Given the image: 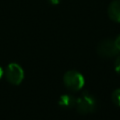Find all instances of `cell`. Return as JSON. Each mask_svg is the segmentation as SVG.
I'll list each match as a JSON object with an SVG mask.
<instances>
[{
	"label": "cell",
	"mask_w": 120,
	"mask_h": 120,
	"mask_svg": "<svg viewBox=\"0 0 120 120\" xmlns=\"http://www.w3.org/2000/svg\"><path fill=\"white\" fill-rule=\"evenodd\" d=\"M114 44H115V46H116L117 50L120 52V35H119V36H117V37H116V38L114 39Z\"/></svg>",
	"instance_id": "cell-9"
},
{
	"label": "cell",
	"mask_w": 120,
	"mask_h": 120,
	"mask_svg": "<svg viewBox=\"0 0 120 120\" xmlns=\"http://www.w3.org/2000/svg\"><path fill=\"white\" fill-rule=\"evenodd\" d=\"M108 15L113 22H120V0H114L109 5Z\"/></svg>",
	"instance_id": "cell-5"
},
{
	"label": "cell",
	"mask_w": 120,
	"mask_h": 120,
	"mask_svg": "<svg viewBox=\"0 0 120 120\" xmlns=\"http://www.w3.org/2000/svg\"><path fill=\"white\" fill-rule=\"evenodd\" d=\"M60 1H61V0H48V2L51 3L52 5H57V4L60 3Z\"/></svg>",
	"instance_id": "cell-10"
},
{
	"label": "cell",
	"mask_w": 120,
	"mask_h": 120,
	"mask_svg": "<svg viewBox=\"0 0 120 120\" xmlns=\"http://www.w3.org/2000/svg\"><path fill=\"white\" fill-rule=\"evenodd\" d=\"M114 69L120 75V54L116 57L115 61H114Z\"/></svg>",
	"instance_id": "cell-8"
},
{
	"label": "cell",
	"mask_w": 120,
	"mask_h": 120,
	"mask_svg": "<svg viewBox=\"0 0 120 120\" xmlns=\"http://www.w3.org/2000/svg\"><path fill=\"white\" fill-rule=\"evenodd\" d=\"M112 101L116 106L120 107V88L115 89L112 94Z\"/></svg>",
	"instance_id": "cell-7"
},
{
	"label": "cell",
	"mask_w": 120,
	"mask_h": 120,
	"mask_svg": "<svg viewBox=\"0 0 120 120\" xmlns=\"http://www.w3.org/2000/svg\"><path fill=\"white\" fill-rule=\"evenodd\" d=\"M3 75H4V70L2 69V68L0 67V79L3 77Z\"/></svg>",
	"instance_id": "cell-11"
},
{
	"label": "cell",
	"mask_w": 120,
	"mask_h": 120,
	"mask_svg": "<svg viewBox=\"0 0 120 120\" xmlns=\"http://www.w3.org/2000/svg\"><path fill=\"white\" fill-rule=\"evenodd\" d=\"M97 106V100L95 97L88 92H83L81 97L77 98L76 101V109L81 114H87L92 112Z\"/></svg>",
	"instance_id": "cell-2"
},
{
	"label": "cell",
	"mask_w": 120,
	"mask_h": 120,
	"mask_svg": "<svg viewBox=\"0 0 120 120\" xmlns=\"http://www.w3.org/2000/svg\"><path fill=\"white\" fill-rule=\"evenodd\" d=\"M4 75L9 83L18 85L22 82L24 78V71L19 64L10 63L5 69Z\"/></svg>",
	"instance_id": "cell-3"
},
{
	"label": "cell",
	"mask_w": 120,
	"mask_h": 120,
	"mask_svg": "<svg viewBox=\"0 0 120 120\" xmlns=\"http://www.w3.org/2000/svg\"><path fill=\"white\" fill-rule=\"evenodd\" d=\"M63 82L65 86L71 91H79L84 85V78L77 70H68L64 74Z\"/></svg>",
	"instance_id": "cell-1"
},
{
	"label": "cell",
	"mask_w": 120,
	"mask_h": 120,
	"mask_svg": "<svg viewBox=\"0 0 120 120\" xmlns=\"http://www.w3.org/2000/svg\"><path fill=\"white\" fill-rule=\"evenodd\" d=\"M76 101H77V98L74 96H72L70 94H64L59 98L58 104L60 107H63L66 109H70V108H73L76 106Z\"/></svg>",
	"instance_id": "cell-6"
},
{
	"label": "cell",
	"mask_w": 120,
	"mask_h": 120,
	"mask_svg": "<svg viewBox=\"0 0 120 120\" xmlns=\"http://www.w3.org/2000/svg\"><path fill=\"white\" fill-rule=\"evenodd\" d=\"M97 52L99 56L104 58H111L118 54L119 51L117 50L114 40L112 39H104L98 43L97 47Z\"/></svg>",
	"instance_id": "cell-4"
}]
</instances>
